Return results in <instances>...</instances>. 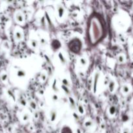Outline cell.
<instances>
[{
    "label": "cell",
    "instance_id": "1",
    "mask_svg": "<svg viewBox=\"0 0 133 133\" xmlns=\"http://www.w3.org/2000/svg\"><path fill=\"white\" fill-rule=\"evenodd\" d=\"M103 34L102 26L100 21L94 17L90 21L89 27V36L91 44H95L102 38Z\"/></svg>",
    "mask_w": 133,
    "mask_h": 133
},
{
    "label": "cell",
    "instance_id": "2",
    "mask_svg": "<svg viewBox=\"0 0 133 133\" xmlns=\"http://www.w3.org/2000/svg\"><path fill=\"white\" fill-rule=\"evenodd\" d=\"M99 77H100V73L99 72L95 73V75H94V79H93V92H94V93H96V92L98 82H99Z\"/></svg>",
    "mask_w": 133,
    "mask_h": 133
},
{
    "label": "cell",
    "instance_id": "3",
    "mask_svg": "<svg viewBox=\"0 0 133 133\" xmlns=\"http://www.w3.org/2000/svg\"><path fill=\"white\" fill-rule=\"evenodd\" d=\"M57 15L59 18H62L65 14V9L62 5H57Z\"/></svg>",
    "mask_w": 133,
    "mask_h": 133
},
{
    "label": "cell",
    "instance_id": "4",
    "mask_svg": "<svg viewBox=\"0 0 133 133\" xmlns=\"http://www.w3.org/2000/svg\"><path fill=\"white\" fill-rule=\"evenodd\" d=\"M57 113L56 109H52L50 112V119L51 122H54V121L57 119Z\"/></svg>",
    "mask_w": 133,
    "mask_h": 133
},
{
    "label": "cell",
    "instance_id": "5",
    "mask_svg": "<svg viewBox=\"0 0 133 133\" xmlns=\"http://www.w3.org/2000/svg\"><path fill=\"white\" fill-rule=\"evenodd\" d=\"M15 19L18 23H23L24 22V16L22 13L18 12L15 14Z\"/></svg>",
    "mask_w": 133,
    "mask_h": 133
},
{
    "label": "cell",
    "instance_id": "6",
    "mask_svg": "<svg viewBox=\"0 0 133 133\" xmlns=\"http://www.w3.org/2000/svg\"><path fill=\"white\" fill-rule=\"evenodd\" d=\"M108 87L110 92L112 93V92H114L115 88H116V83H115L114 81L110 80V81L108 84Z\"/></svg>",
    "mask_w": 133,
    "mask_h": 133
},
{
    "label": "cell",
    "instance_id": "7",
    "mask_svg": "<svg viewBox=\"0 0 133 133\" xmlns=\"http://www.w3.org/2000/svg\"><path fill=\"white\" fill-rule=\"evenodd\" d=\"M14 38L16 41H20L23 38V34L20 31H16L14 32Z\"/></svg>",
    "mask_w": 133,
    "mask_h": 133
},
{
    "label": "cell",
    "instance_id": "8",
    "mask_svg": "<svg viewBox=\"0 0 133 133\" xmlns=\"http://www.w3.org/2000/svg\"><path fill=\"white\" fill-rule=\"evenodd\" d=\"M52 48H53V49H54L55 48V49H56V50H57V49H58L59 48L61 47V44H60V42L58 41V40H55L52 42Z\"/></svg>",
    "mask_w": 133,
    "mask_h": 133
},
{
    "label": "cell",
    "instance_id": "9",
    "mask_svg": "<svg viewBox=\"0 0 133 133\" xmlns=\"http://www.w3.org/2000/svg\"><path fill=\"white\" fill-rule=\"evenodd\" d=\"M16 75L18 77L20 78H23L26 76V72L25 70L20 69V70H18L16 73Z\"/></svg>",
    "mask_w": 133,
    "mask_h": 133
},
{
    "label": "cell",
    "instance_id": "10",
    "mask_svg": "<svg viewBox=\"0 0 133 133\" xmlns=\"http://www.w3.org/2000/svg\"><path fill=\"white\" fill-rule=\"evenodd\" d=\"M29 44L32 48H37L38 47V45H39V42H38V41L37 40L31 39L29 41Z\"/></svg>",
    "mask_w": 133,
    "mask_h": 133
},
{
    "label": "cell",
    "instance_id": "11",
    "mask_svg": "<svg viewBox=\"0 0 133 133\" xmlns=\"http://www.w3.org/2000/svg\"><path fill=\"white\" fill-rule=\"evenodd\" d=\"M121 90H122V92L124 94H127L130 92V87L128 85H126V84H125V85H123L122 87Z\"/></svg>",
    "mask_w": 133,
    "mask_h": 133
},
{
    "label": "cell",
    "instance_id": "12",
    "mask_svg": "<svg viewBox=\"0 0 133 133\" xmlns=\"http://www.w3.org/2000/svg\"><path fill=\"white\" fill-rule=\"evenodd\" d=\"M108 113L110 116H114L116 113V107L115 106H111L108 109Z\"/></svg>",
    "mask_w": 133,
    "mask_h": 133
},
{
    "label": "cell",
    "instance_id": "13",
    "mask_svg": "<svg viewBox=\"0 0 133 133\" xmlns=\"http://www.w3.org/2000/svg\"><path fill=\"white\" fill-rule=\"evenodd\" d=\"M84 126L86 128H91V127L93 126V122L91 119H87L85 122L84 123Z\"/></svg>",
    "mask_w": 133,
    "mask_h": 133
},
{
    "label": "cell",
    "instance_id": "14",
    "mask_svg": "<svg viewBox=\"0 0 133 133\" xmlns=\"http://www.w3.org/2000/svg\"><path fill=\"white\" fill-rule=\"evenodd\" d=\"M117 61L118 62V63L122 64L124 63L125 61V57L123 55H119L117 57Z\"/></svg>",
    "mask_w": 133,
    "mask_h": 133
},
{
    "label": "cell",
    "instance_id": "15",
    "mask_svg": "<svg viewBox=\"0 0 133 133\" xmlns=\"http://www.w3.org/2000/svg\"><path fill=\"white\" fill-rule=\"evenodd\" d=\"M30 118H31V117H30L29 114L27 112L23 113V115H22V120L25 122H27V121L29 120Z\"/></svg>",
    "mask_w": 133,
    "mask_h": 133
},
{
    "label": "cell",
    "instance_id": "16",
    "mask_svg": "<svg viewBox=\"0 0 133 133\" xmlns=\"http://www.w3.org/2000/svg\"><path fill=\"white\" fill-rule=\"evenodd\" d=\"M79 62L81 66H86L87 64V59H86V58H84V57H81V58H80Z\"/></svg>",
    "mask_w": 133,
    "mask_h": 133
},
{
    "label": "cell",
    "instance_id": "17",
    "mask_svg": "<svg viewBox=\"0 0 133 133\" xmlns=\"http://www.w3.org/2000/svg\"><path fill=\"white\" fill-rule=\"evenodd\" d=\"M58 57H59V58L60 61L61 62V63H62L63 64H65V62H66V58H65V57L63 56V53H59Z\"/></svg>",
    "mask_w": 133,
    "mask_h": 133
},
{
    "label": "cell",
    "instance_id": "18",
    "mask_svg": "<svg viewBox=\"0 0 133 133\" xmlns=\"http://www.w3.org/2000/svg\"><path fill=\"white\" fill-rule=\"evenodd\" d=\"M78 113H79L80 115H83V114H84V108H83V107L82 106V105H78Z\"/></svg>",
    "mask_w": 133,
    "mask_h": 133
},
{
    "label": "cell",
    "instance_id": "19",
    "mask_svg": "<svg viewBox=\"0 0 133 133\" xmlns=\"http://www.w3.org/2000/svg\"><path fill=\"white\" fill-rule=\"evenodd\" d=\"M18 102L22 106H26L27 105V102H26V99L23 98V97H20L19 99H18Z\"/></svg>",
    "mask_w": 133,
    "mask_h": 133
},
{
    "label": "cell",
    "instance_id": "20",
    "mask_svg": "<svg viewBox=\"0 0 133 133\" xmlns=\"http://www.w3.org/2000/svg\"><path fill=\"white\" fill-rule=\"evenodd\" d=\"M7 78H8V76H7V74L6 73L4 72L3 73V74H1V79L3 83H5V82L7 80Z\"/></svg>",
    "mask_w": 133,
    "mask_h": 133
},
{
    "label": "cell",
    "instance_id": "21",
    "mask_svg": "<svg viewBox=\"0 0 133 133\" xmlns=\"http://www.w3.org/2000/svg\"><path fill=\"white\" fill-rule=\"evenodd\" d=\"M29 106H30V107L33 109V110H36L37 107L36 103H35V101H30Z\"/></svg>",
    "mask_w": 133,
    "mask_h": 133
},
{
    "label": "cell",
    "instance_id": "22",
    "mask_svg": "<svg viewBox=\"0 0 133 133\" xmlns=\"http://www.w3.org/2000/svg\"><path fill=\"white\" fill-rule=\"evenodd\" d=\"M61 133H72V132L69 127H65L63 128L62 131H61Z\"/></svg>",
    "mask_w": 133,
    "mask_h": 133
},
{
    "label": "cell",
    "instance_id": "23",
    "mask_svg": "<svg viewBox=\"0 0 133 133\" xmlns=\"http://www.w3.org/2000/svg\"><path fill=\"white\" fill-rule=\"evenodd\" d=\"M40 42V44L42 46H44V45H46L47 44V41L44 38H41L40 39V42Z\"/></svg>",
    "mask_w": 133,
    "mask_h": 133
},
{
    "label": "cell",
    "instance_id": "24",
    "mask_svg": "<svg viewBox=\"0 0 133 133\" xmlns=\"http://www.w3.org/2000/svg\"><path fill=\"white\" fill-rule=\"evenodd\" d=\"M46 75L44 73H42L41 74H40V80L42 81H45L46 79Z\"/></svg>",
    "mask_w": 133,
    "mask_h": 133
},
{
    "label": "cell",
    "instance_id": "25",
    "mask_svg": "<svg viewBox=\"0 0 133 133\" xmlns=\"http://www.w3.org/2000/svg\"><path fill=\"white\" fill-rule=\"evenodd\" d=\"M62 83H63V85L65 86V87H69V83L68 81V80L66 79H62Z\"/></svg>",
    "mask_w": 133,
    "mask_h": 133
},
{
    "label": "cell",
    "instance_id": "26",
    "mask_svg": "<svg viewBox=\"0 0 133 133\" xmlns=\"http://www.w3.org/2000/svg\"><path fill=\"white\" fill-rule=\"evenodd\" d=\"M59 97H58V96H57L56 94H53L52 96V99L53 100V101H57V100H58Z\"/></svg>",
    "mask_w": 133,
    "mask_h": 133
},
{
    "label": "cell",
    "instance_id": "27",
    "mask_svg": "<svg viewBox=\"0 0 133 133\" xmlns=\"http://www.w3.org/2000/svg\"><path fill=\"white\" fill-rule=\"evenodd\" d=\"M3 46H4V48H6V49H7L10 48V45H9V43H8L7 41H5V42L3 43Z\"/></svg>",
    "mask_w": 133,
    "mask_h": 133
},
{
    "label": "cell",
    "instance_id": "28",
    "mask_svg": "<svg viewBox=\"0 0 133 133\" xmlns=\"http://www.w3.org/2000/svg\"><path fill=\"white\" fill-rule=\"evenodd\" d=\"M122 133H130V129L127 128V127H125V128L123 129Z\"/></svg>",
    "mask_w": 133,
    "mask_h": 133
},
{
    "label": "cell",
    "instance_id": "29",
    "mask_svg": "<svg viewBox=\"0 0 133 133\" xmlns=\"http://www.w3.org/2000/svg\"><path fill=\"white\" fill-rule=\"evenodd\" d=\"M76 133H82V132H81V131L79 129H78L76 130Z\"/></svg>",
    "mask_w": 133,
    "mask_h": 133
},
{
    "label": "cell",
    "instance_id": "30",
    "mask_svg": "<svg viewBox=\"0 0 133 133\" xmlns=\"http://www.w3.org/2000/svg\"><path fill=\"white\" fill-rule=\"evenodd\" d=\"M132 76H133V71H132Z\"/></svg>",
    "mask_w": 133,
    "mask_h": 133
},
{
    "label": "cell",
    "instance_id": "31",
    "mask_svg": "<svg viewBox=\"0 0 133 133\" xmlns=\"http://www.w3.org/2000/svg\"><path fill=\"white\" fill-rule=\"evenodd\" d=\"M86 133H90V132H86Z\"/></svg>",
    "mask_w": 133,
    "mask_h": 133
}]
</instances>
